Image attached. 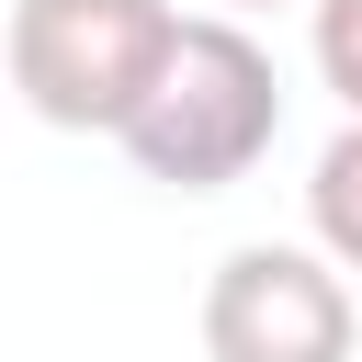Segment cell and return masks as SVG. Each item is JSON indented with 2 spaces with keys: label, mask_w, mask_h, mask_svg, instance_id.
I'll return each instance as SVG.
<instances>
[{
  "label": "cell",
  "mask_w": 362,
  "mask_h": 362,
  "mask_svg": "<svg viewBox=\"0 0 362 362\" xmlns=\"http://www.w3.org/2000/svg\"><path fill=\"white\" fill-rule=\"evenodd\" d=\"M305 226H317V249H328L339 272H362V124H339V136L317 147V170H305Z\"/></svg>",
  "instance_id": "obj_4"
},
{
  "label": "cell",
  "mask_w": 362,
  "mask_h": 362,
  "mask_svg": "<svg viewBox=\"0 0 362 362\" xmlns=\"http://www.w3.org/2000/svg\"><path fill=\"white\" fill-rule=\"evenodd\" d=\"M181 23L192 11H170V0H11L0 57H11V90H23L34 124H57V136H124L147 113V90L170 79Z\"/></svg>",
  "instance_id": "obj_2"
},
{
  "label": "cell",
  "mask_w": 362,
  "mask_h": 362,
  "mask_svg": "<svg viewBox=\"0 0 362 362\" xmlns=\"http://www.w3.org/2000/svg\"><path fill=\"white\" fill-rule=\"evenodd\" d=\"M272 136H283V68H272V45L249 23L192 11L170 79L124 124V158L147 181H170V192H226V181H249L272 158Z\"/></svg>",
  "instance_id": "obj_1"
},
{
  "label": "cell",
  "mask_w": 362,
  "mask_h": 362,
  "mask_svg": "<svg viewBox=\"0 0 362 362\" xmlns=\"http://www.w3.org/2000/svg\"><path fill=\"white\" fill-rule=\"evenodd\" d=\"M317 79H328L339 113L362 124V0H317Z\"/></svg>",
  "instance_id": "obj_5"
},
{
  "label": "cell",
  "mask_w": 362,
  "mask_h": 362,
  "mask_svg": "<svg viewBox=\"0 0 362 362\" xmlns=\"http://www.w3.org/2000/svg\"><path fill=\"white\" fill-rule=\"evenodd\" d=\"M249 11H283V0H215V23H249Z\"/></svg>",
  "instance_id": "obj_6"
},
{
  "label": "cell",
  "mask_w": 362,
  "mask_h": 362,
  "mask_svg": "<svg viewBox=\"0 0 362 362\" xmlns=\"http://www.w3.org/2000/svg\"><path fill=\"white\" fill-rule=\"evenodd\" d=\"M362 317L317 238H249L204 283V362H351Z\"/></svg>",
  "instance_id": "obj_3"
}]
</instances>
